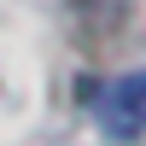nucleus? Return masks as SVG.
I'll return each mask as SVG.
<instances>
[{"instance_id":"obj_1","label":"nucleus","mask_w":146,"mask_h":146,"mask_svg":"<svg viewBox=\"0 0 146 146\" xmlns=\"http://www.w3.org/2000/svg\"><path fill=\"white\" fill-rule=\"evenodd\" d=\"M94 123L111 140H140L146 135V70H123L100 88L94 100Z\"/></svg>"},{"instance_id":"obj_2","label":"nucleus","mask_w":146,"mask_h":146,"mask_svg":"<svg viewBox=\"0 0 146 146\" xmlns=\"http://www.w3.org/2000/svg\"><path fill=\"white\" fill-rule=\"evenodd\" d=\"M70 6H76L88 23H100V29H117V23L129 18V0H70Z\"/></svg>"}]
</instances>
